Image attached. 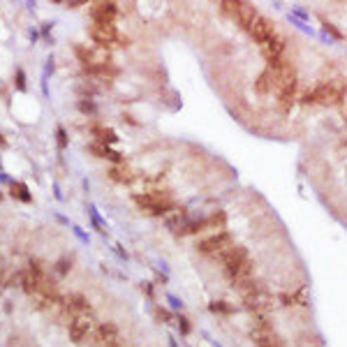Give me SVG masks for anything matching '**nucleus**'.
Segmentation results:
<instances>
[{
  "label": "nucleus",
  "mask_w": 347,
  "mask_h": 347,
  "mask_svg": "<svg viewBox=\"0 0 347 347\" xmlns=\"http://www.w3.org/2000/svg\"><path fill=\"white\" fill-rule=\"evenodd\" d=\"M222 259V271L229 280L238 283V280H246L253 275V262H250V255L243 250V248L231 246L229 250L220 255Z\"/></svg>",
  "instance_id": "nucleus-1"
},
{
  "label": "nucleus",
  "mask_w": 347,
  "mask_h": 347,
  "mask_svg": "<svg viewBox=\"0 0 347 347\" xmlns=\"http://www.w3.org/2000/svg\"><path fill=\"white\" fill-rule=\"evenodd\" d=\"M347 95V86L342 81H324L315 90L303 95L305 105H322V107H333L340 105L342 97Z\"/></svg>",
  "instance_id": "nucleus-2"
},
{
  "label": "nucleus",
  "mask_w": 347,
  "mask_h": 347,
  "mask_svg": "<svg viewBox=\"0 0 347 347\" xmlns=\"http://www.w3.org/2000/svg\"><path fill=\"white\" fill-rule=\"evenodd\" d=\"M134 201L146 211L148 216H167L171 211L174 201L167 192H144V195H134Z\"/></svg>",
  "instance_id": "nucleus-3"
},
{
  "label": "nucleus",
  "mask_w": 347,
  "mask_h": 347,
  "mask_svg": "<svg viewBox=\"0 0 347 347\" xmlns=\"http://www.w3.org/2000/svg\"><path fill=\"white\" fill-rule=\"evenodd\" d=\"M229 248H231V236L225 229H218L216 234H209V236H204L197 243V250L201 255H209V257H220Z\"/></svg>",
  "instance_id": "nucleus-4"
},
{
  "label": "nucleus",
  "mask_w": 347,
  "mask_h": 347,
  "mask_svg": "<svg viewBox=\"0 0 347 347\" xmlns=\"http://www.w3.org/2000/svg\"><path fill=\"white\" fill-rule=\"evenodd\" d=\"M90 329H93V320H90L88 315H74L72 322H70V326H67L70 340L81 345V342L90 336Z\"/></svg>",
  "instance_id": "nucleus-5"
},
{
  "label": "nucleus",
  "mask_w": 347,
  "mask_h": 347,
  "mask_svg": "<svg viewBox=\"0 0 347 347\" xmlns=\"http://www.w3.org/2000/svg\"><path fill=\"white\" fill-rule=\"evenodd\" d=\"M246 32H248L250 37H253V40H255L257 44H264V42L268 40V37H273V35H275V28H273V23L268 21V19H264V16L259 14L257 19H255V21L246 28Z\"/></svg>",
  "instance_id": "nucleus-6"
},
{
  "label": "nucleus",
  "mask_w": 347,
  "mask_h": 347,
  "mask_svg": "<svg viewBox=\"0 0 347 347\" xmlns=\"http://www.w3.org/2000/svg\"><path fill=\"white\" fill-rule=\"evenodd\" d=\"M90 37H93V42H97L100 47H107V44H114V42L121 40L114 23H93V28H90Z\"/></svg>",
  "instance_id": "nucleus-7"
},
{
  "label": "nucleus",
  "mask_w": 347,
  "mask_h": 347,
  "mask_svg": "<svg viewBox=\"0 0 347 347\" xmlns=\"http://www.w3.org/2000/svg\"><path fill=\"white\" fill-rule=\"evenodd\" d=\"M95 340L100 347H118L121 345V333L111 322H105V324L97 326V333H95Z\"/></svg>",
  "instance_id": "nucleus-8"
},
{
  "label": "nucleus",
  "mask_w": 347,
  "mask_h": 347,
  "mask_svg": "<svg viewBox=\"0 0 347 347\" xmlns=\"http://www.w3.org/2000/svg\"><path fill=\"white\" fill-rule=\"evenodd\" d=\"M90 16H93V23H114V19L118 16V7H116V3H111V0L97 3V5L90 10Z\"/></svg>",
  "instance_id": "nucleus-9"
},
{
  "label": "nucleus",
  "mask_w": 347,
  "mask_h": 347,
  "mask_svg": "<svg viewBox=\"0 0 347 347\" xmlns=\"http://www.w3.org/2000/svg\"><path fill=\"white\" fill-rule=\"evenodd\" d=\"M259 47H262L264 58H266L268 63H273V60H280V56L285 53V40L278 35V32H275L273 37H268L266 42L259 44Z\"/></svg>",
  "instance_id": "nucleus-10"
},
{
  "label": "nucleus",
  "mask_w": 347,
  "mask_h": 347,
  "mask_svg": "<svg viewBox=\"0 0 347 347\" xmlns=\"http://www.w3.org/2000/svg\"><path fill=\"white\" fill-rule=\"evenodd\" d=\"M65 310H67L72 317L74 315H86V313H90V305L81 294H70L67 299H65Z\"/></svg>",
  "instance_id": "nucleus-11"
},
{
  "label": "nucleus",
  "mask_w": 347,
  "mask_h": 347,
  "mask_svg": "<svg viewBox=\"0 0 347 347\" xmlns=\"http://www.w3.org/2000/svg\"><path fill=\"white\" fill-rule=\"evenodd\" d=\"M90 153H95L97 158H105V160H111L114 164H121L123 162V155L121 153H116L109 148V144H102V142H95L90 144Z\"/></svg>",
  "instance_id": "nucleus-12"
},
{
  "label": "nucleus",
  "mask_w": 347,
  "mask_h": 347,
  "mask_svg": "<svg viewBox=\"0 0 347 347\" xmlns=\"http://www.w3.org/2000/svg\"><path fill=\"white\" fill-rule=\"evenodd\" d=\"M93 134L97 137V142H102V144H116V142H118V137H116V132L111 130V127L95 125L93 127Z\"/></svg>",
  "instance_id": "nucleus-13"
},
{
  "label": "nucleus",
  "mask_w": 347,
  "mask_h": 347,
  "mask_svg": "<svg viewBox=\"0 0 347 347\" xmlns=\"http://www.w3.org/2000/svg\"><path fill=\"white\" fill-rule=\"evenodd\" d=\"M109 179L116 181V183H130V181H132V171L127 167L125 169H123V167H114L109 171Z\"/></svg>",
  "instance_id": "nucleus-14"
},
{
  "label": "nucleus",
  "mask_w": 347,
  "mask_h": 347,
  "mask_svg": "<svg viewBox=\"0 0 347 347\" xmlns=\"http://www.w3.org/2000/svg\"><path fill=\"white\" fill-rule=\"evenodd\" d=\"M12 197L23 201V204H30V199H32V197L28 195V188L23 183H12Z\"/></svg>",
  "instance_id": "nucleus-15"
},
{
  "label": "nucleus",
  "mask_w": 347,
  "mask_h": 347,
  "mask_svg": "<svg viewBox=\"0 0 347 347\" xmlns=\"http://www.w3.org/2000/svg\"><path fill=\"white\" fill-rule=\"evenodd\" d=\"M241 5H243V0H220V7H222V12H225L227 16H234L238 14V10H241Z\"/></svg>",
  "instance_id": "nucleus-16"
},
{
  "label": "nucleus",
  "mask_w": 347,
  "mask_h": 347,
  "mask_svg": "<svg viewBox=\"0 0 347 347\" xmlns=\"http://www.w3.org/2000/svg\"><path fill=\"white\" fill-rule=\"evenodd\" d=\"M255 347H283L280 340L271 333V336H264V338H255Z\"/></svg>",
  "instance_id": "nucleus-17"
},
{
  "label": "nucleus",
  "mask_w": 347,
  "mask_h": 347,
  "mask_svg": "<svg viewBox=\"0 0 347 347\" xmlns=\"http://www.w3.org/2000/svg\"><path fill=\"white\" fill-rule=\"evenodd\" d=\"M56 137H58V146H60V148L67 146V134H65L63 127H58V130H56Z\"/></svg>",
  "instance_id": "nucleus-18"
},
{
  "label": "nucleus",
  "mask_w": 347,
  "mask_h": 347,
  "mask_svg": "<svg viewBox=\"0 0 347 347\" xmlns=\"http://www.w3.org/2000/svg\"><path fill=\"white\" fill-rule=\"evenodd\" d=\"M16 88H19V90H26V77H23L21 70H16Z\"/></svg>",
  "instance_id": "nucleus-19"
},
{
  "label": "nucleus",
  "mask_w": 347,
  "mask_h": 347,
  "mask_svg": "<svg viewBox=\"0 0 347 347\" xmlns=\"http://www.w3.org/2000/svg\"><path fill=\"white\" fill-rule=\"evenodd\" d=\"M79 109L84 111V114H93V111H95V107L90 105V102H81V105H79Z\"/></svg>",
  "instance_id": "nucleus-20"
},
{
  "label": "nucleus",
  "mask_w": 347,
  "mask_h": 347,
  "mask_svg": "<svg viewBox=\"0 0 347 347\" xmlns=\"http://www.w3.org/2000/svg\"><path fill=\"white\" fill-rule=\"evenodd\" d=\"M84 3H88V0H65V5L67 7H81Z\"/></svg>",
  "instance_id": "nucleus-21"
},
{
  "label": "nucleus",
  "mask_w": 347,
  "mask_h": 347,
  "mask_svg": "<svg viewBox=\"0 0 347 347\" xmlns=\"http://www.w3.org/2000/svg\"><path fill=\"white\" fill-rule=\"evenodd\" d=\"M58 273H67V262H58Z\"/></svg>",
  "instance_id": "nucleus-22"
},
{
  "label": "nucleus",
  "mask_w": 347,
  "mask_h": 347,
  "mask_svg": "<svg viewBox=\"0 0 347 347\" xmlns=\"http://www.w3.org/2000/svg\"><path fill=\"white\" fill-rule=\"evenodd\" d=\"M179 326H181V331H183V333H188V331H190V324H188V320H181V324H179Z\"/></svg>",
  "instance_id": "nucleus-23"
},
{
  "label": "nucleus",
  "mask_w": 347,
  "mask_h": 347,
  "mask_svg": "<svg viewBox=\"0 0 347 347\" xmlns=\"http://www.w3.org/2000/svg\"><path fill=\"white\" fill-rule=\"evenodd\" d=\"M0 146H7V142L3 139V134H0Z\"/></svg>",
  "instance_id": "nucleus-24"
},
{
  "label": "nucleus",
  "mask_w": 347,
  "mask_h": 347,
  "mask_svg": "<svg viewBox=\"0 0 347 347\" xmlns=\"http://www.w3.org/2000/svg\"><path fill=\"white\" fill-rule=\"evenodd\" d=\"M53 3H65V0H53Z\"/></svg>",
  "instance_id": "nucleus-25"
},
{
  "label": "nucleus",
  "mask_w": 347,
  "mask_h": 347,
  "mask_svg": "<svg viewBox=\"0 0 347 347\" xmlns=\"http://www.w3.org/2000/svg\"><path fill=\"white\" fill-rule=\"evenodd\" d=\"M0 199H3V195H0Z\"/></svg>",
  "instance_id": "nucleus-26"
},
{
  "label": "nucleus",
  "mask_w": 347,
  "mask_h": 347,
  "mask_svg": "<svg viewBox=\"0 0 347 347\" xmlns=\"http://www.w3.org/2000/svg\"><path fill=\"white\" fill-rule=\"evenodd\" d=\"M118 347H121V345H118Z\"/></svg>",
  "instance_id": "nucleus-27"
}]
</instances>
